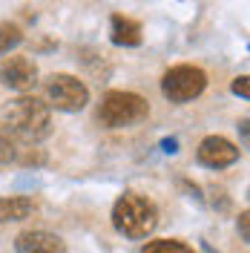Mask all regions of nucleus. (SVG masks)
Masks as SVG:
<instances>
[{
    "instance_id": "nucleus-8",
    "label": "nucleus",
    "mask_w": 250,
    "mask_h": 253,
    "mask_svg": "<svg viewBox=\"0 0 250 253\" xmlns=\"http://www.w3.org/2000/svg\"><path fill=\"white\" fill-rule=\"evenodd\" d=\"M17 253H66V245L58 233L49 230H23L15 239Z\"/></svg>"
},
{
    "instance_id": "nucleus-11",
    "label": "nucleus",
    "mask_w": 250,
    "mask_h": 253,
    "mask_svg": "<svg viewBox=\"0 0 250 253\" xmlns=\"http://www.w3.org/2000/svg\"><path fill=\"white\" fill-rule=\"evenodd\" d=\"M141 253H196V251L184 242H178V239H153V242H144Z\"/></svg>"
},
{
    "instance_id": "nucleus-9",
    "label": "nucleus",
    "mask_w": 250,
    "mask_h": 253,
    "mask_svg": "<svg viewBox=\"0 0 250 253\" xmlns=\"http://www.w3.org/2000/svg\"><path fill=\"white\" fill-rule=\"evenodd\" d=\"M110 41L115 46H138L141 43V23L126 15L110 17Z\"/></svg>"
},
{
    "instance_id": "nucleus-16",
    "label": "nucleus",
    "mask_w": 250,
    "mask_h": 253,
    "mask_svg": "<svg viewBox=\"0 0 250 253\" xmlns=\"http://www.w3.org/2000/svg\"><path fill=\"white\" fill-rule=\"evenodd\" d=\"M161 150H164V153H178V138H164V141H161Z\"/></svg>"
},
{
    "instance_id": "nucleus-2",
    "label": "nucleus",
    "mask_w": 250,
    "mask_h": 253,
    "mask_svg": "<svg viewBox=\"0 0 250 253\" xmlns=\"http://www.w3.org/2000/svg\"><path fill=\"white\" fill-rule=\"evenodd\" d=\"M112 227L124 239H147L158 227V207L147 196L126 190L112 205Z\"/></svg>"
},
{
    "instance_id": "nucleus-17",
    "label": "nucleus",
    "mask_w": 250,
    "mask_h": 253,
    "mask_svg": "<svg viewBox=\"0 0 250 253\" xmlns=\"http://www.w3.org/2000/svg\"><path fill=\"white\" fill-rule=\"evenodd\" d=\"M202 251L204 253H219V251H213V245H210V242H204V239H202Z\"/></svg>"
},
{
    "instance_id": "nucleus-5",
    "label": "nucleus",
    "mask_w": 250,
    "mask_h": 253,
    "mask_svg": "<svg viewBox=\"0 0 250 253\" xmlns=\"http://www.w3.org/2000/svg\"><path fill=\"white\" fill-rule=\"evenodd\" d=\"M46 107H55L61 112H78L89 104V89L86 84L78 81L75 75H66V72H55L46 78Z\"/></svg>"
},
{
    "instance_id": "nucleus-14",
    "label": "nucleus",
    "mask_w": 250,
    "mask_h": 253,
    "mask_svg": "<svg viewBox=\"0 0 250 253\" xmlns=\"http://www.w3.org/2000/svg\"><path fill=\"white\" fill-rule=\"evenodd\" d=\"M248 75H239V78L233 81V86H230V89H233V95H239V98H245V101H248L250 98V84H248Z\"/></svg>"
},
{
    "instance_id": "nucleus-10",
    "label": "nucleus",
    "mask_w": 250,
    "mask_h": 253,
    "mask_svg": "<svg viewBox=\"0 0 250 253\" xmlns=\"http://www.w3.org/2000/svg\"><path fill=\"white\" fill-rule=\"evenodd\" d=\"M32 199L26 196H3L0 199V221H23L32 216Z\"/></svg>"
},
{
    "instance_id": "nucleus-12",
    "label": "nucleus",
    "mask_w": 250,
    "mask_h": 253,
    "mask_svg": "<svg viewBox=\"0 0 250 253\" xmlns=\"http://www.w3.org/2000/svg\"><path fill=\"white\" fill-rule=\"evenodd\" d=\"M20 41H23L20 26H15V23H0V58L20 46Z\"/></svg>"
},
{
    "instance_id": "nucleus-4",
    "label": "nucleus",
    "mask_w": 250,
    "mask_h": 253,
    "mask_svg": "<svg viewBox=\"0 0 250 253\" xmlns=\"http://www.w3.org/2000/svg\"><path fill=\"white\" fill-rule=\"evenodd\" d=\"M204 86H207V75L199 66H190V63L172 66L161 78V92L172 104H187L193 98H199L204 92Z\"/></svg>"
},
{
    "instance_id": "nucleus-1",
    "label": "nucleus",
    "mask_w": 250,
    "mask_h": 253,
    "mask_svg": "<svg viewBox=\"0 0 250 253\" xmlns=\"http://www.w3.org/2000/svg\"><path fill=\"white\" fill-rule=\"evenodd\" d=\"M0 124L3 132L12 135L15 141L38 144L52 135V110L41 98L20 95L0 110Z\"/></svg>"
},
{
    "instance_id": "nucleus-13",
    "label": "nucleus",
    "mask_w": 250,
    "mask_h": 253,
    "mask_svg": "<svg viewBox=\"0 0 250 253\" xmlns=\"http://www.w3.org/2000/svg\"><path fill=\"white\" fill-rule=\"evenodd\" d=\"M20 158V147L12 135H6L3 129H0V164H12Z\"/></svg>"
},
{
    "instance_id": "nucleus-6",
    "label": "nucleus",
    "mask_w": 250,
    "mask_h": 253,
    "mask_svg": "<svg viewBox=\"0 0 250 253\" xmlns=\"http://www.w3.org/2000/svg\"><path fill=\"white\" fill-rule=\"evenodd\" d=\"M196 161L207 170H224L239 161V147L224 135H207L196 150Z\"/></svg>"
},
{
    "instance_id": "nucleus-7",
    "label": "nucleus",
    "mask_w": 250,
    "mask_h": 253,
    "mask_svg": "<svg viewBox=\"0 0 250 253\" xmlns=\"http://www.w3.org/2000/svg\"><path fill=\"white\" fill-rule=\"evenodd\" d=\"M38 78H41L38 63L26 55H12V58H6L0 63V81L15 92H29L38 84Z\"/></svg>"
},
{
    "instance_id": "nucleus-3",
    "label": "nucleus",
    "mask_w": 250,
    "mask_h": 253,
    "mask_svg": "<svg viewBox=\"0 0 250 253\" xmlns=\"http://www.w3.org/2000/svg\"><path fill=\"white\" fill-rule=\"evenodd\" d=\"M150 115V104L147 98H141L135 92H121V89H112L104 95L101 101V110H98V121L110 129H121V126L138 124Z\"/></svg>"
},
{
    "instance_id": "nucleus-15",
    "label": "nucleus",
    "mask_w": 250,
    "mask_h": 253,
    "mask_svg": "<svg viewBox=\"0 0 250 253\" xmlns=\"http://www.w3.org/2000/svg\"><path fill=\"white\" fill-rule=\"evenodd\" d=\"M250 213L248 210H242L239 213V233H242V242H250Z\"/></svg>"
}]
</instances>
